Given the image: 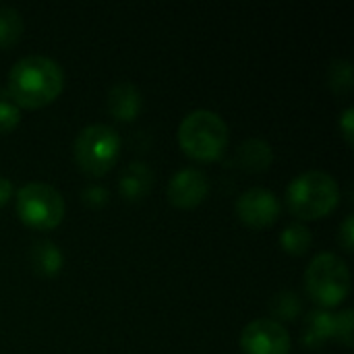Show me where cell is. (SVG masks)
<instances>
[{
    "instance_id": "obj_1",
    "label": "cell",
    "mask_w": 354,
    "mask_h": 354,
    "mask_svg": "<svg viewBox=\"0 0 354 354\" xmlns=\"http://www.w3.org/2000/svg\"><path fill=\"white\" fill-rule=\"evenodd\" d=\"M10 100L21 108H41L54 102L64 87L62 66L41 54L19 58L8 71Z\"/></svg>"
},
{
    "instance_id": "obj_2",
    "label": "cell",
    "mask_w": 354,
    "mask_h": 354,
    "mask_svg": "<svg viewBox=\"0 0 354 354\" xmlns=\"http://www.w3.org/2000/svg\"><path fill=\"white\" fill-rule=\"evenodd\" d=\"M340 201V187L330 172L309 170L286 187V205L299 220H317L332 214Z\"/></svg>"
},
{
    "instance_id": "obj_3",
    "label": "cell",
    "mask_w": 354,
    "mask_h": 354,
    "mask_svg": "<svg viewBox=\"0 0 354 354\" xmlns=\"http://www.w3.org/2000/svg\"><path fill=\"white\" fill-rule=\"evenodd\" d=\"M230 141L226 120L214 110H193L178 124V143L183 151L199 162L222 158Z\"/></svg>"
},
{
    "instance_id": "obj_4",
    "label": "cell",
    "mask_w": 354,
    "mask_h": 354,
    "mask_svg": "<svg viewBox=\"0 0 354 354\" xmlns=\"http://www.w3.org/2000/svg\"><path fill=\"white\" fill-rule=\"evenodd\" d=\"M305 288L322 309L340 305L351 292V270L336 253H317L305 270Z\"/></svg>"
},
{
    "instance_id": "obj_5",
    "label": "cell",
    "mask_w": 354,
    "mask_h": 354,
    "mask_svg": "<svg viewBox=\"0 0 354 354\" xmlns=\"http://www.w3.org/2000/svg\"><path fill=\"white\" fill-rule=\"evenodd\" d=\"M77 166L91 176H104L120 156V135L114 127L93 122L83 127L73 143Z\"/></svg>"
},
{
    "instance_id": "obj_6",
    "label": "cell",
    "mask_w": 354,
    "mask_h": 354,
    "mask_svg": "<svg viewBox=\"0 0 354 354\" xmlns=\"http://www.w3.org/2000/svg\"><path fill=\"white\" fill-rule=\"evenodd\" d=\"M17 214L29 228L52 230L64 218V199L56 187L33 180L17 191Z\"/></svg>"
},
{
    "instance_id": "obj_7",
    "label": "cell",
    "mask_w": 354,
    "mask_h": 354,
    "mask_svg": "<svg viewBox=\"0 0 354 354\" xmlns=\"http://www.w3.org/2000/svg\"><path fill=\"white\" fill-rule=\"evenodd\" d=\"M241 348L245 354H288L290 334L270 317L253 319L241 332Z\"/></svg>"
},
{
    "instance_id": "obj_8",
    "label": "cell",
    "mask_w": 354,
    "mask_h": 354,
    "mask_svg": "<svg viewBox=\"0 0 354 354\" xmlns=\"http://www.w3.org/2000/svg\"><path fill=\"white\" fill-rule=\"evenodd\" d=\"M234 209L241 222H245L251 228L261 230V228L276 224V220L280 218L282 205L274 191L263 189V187H251L239 195Z\"/></svg>"
},
{
    "instance_id": "obj_9",
    "label": "cell",
    "mask_w": 354,
    "mask_h": 354,
    "mask_svg": "<svg viewBox=\"0 0 354 354\" xmlns=\"http://www.w3.org/2000/svg\"><path fill=\"white\" fill-rule=\"evenodd\" d=\"M166 193L174 207L193 209L207 197L209 178L199 168H183L168 180Z\"/></svg>"
},
{
    "instance_id": "obj_10",
    "label": "cell",
    "mask_w": 354,
    "mask_h": 354,
    "mask_svg": "<svg viewBox=\"0 0 354 354\" xmlns=\"http://www.w3.org/2000/svg\"><path fill=\"white\" fill-rule=\"evenodd\" d=\"M108 112L116 118V120H133L139 112H141V91L135 83L131 81H120L114 83L108 91Z\"/></svg>"
},
{
    "instance_id": "obj_11",
    "label": "cell",
    "mask_w": 354,
    "mask_h": 354,
    "mask_svg": "<svg viewBox=\"0 0 354 354\" xmlns=\"http://www.w3.org/2000/svg\"><path fill=\"white\" fill-rule=\"evenodd\" d=\"M153 185V172L145 162H131L120 178H118V191L127 201H141Z\"/></svg>"
},
{
    "instance_id": "obj_12",
    "label": "cell",
    "mask_w": 354,
    "mask_h": 354,
    "mask_svg": "<svg viewBox=\"0 0 354 354\" xmlns=\"http://www.w3.org/2000/svg\"><path fill=\"white\" fill-rule=\"evenodd\" d=\"M330 338H334V313H330L328 309H313V311H309L305 315V319H303L301 342L307 348L317 351Z\"/></svg>"
},
{
    "instance_id": "obj_13",
    "label": "cell",
    "mask_w": 354,
    "mask_h": 354,
    "mask_svg": "<svg viewBox=\"0 0 354 354\" xmlns=\"http://www.w3.org/2000/svg\"><path fill=\"white\" fill-rule=\"evenodd\" d=\"M236 160L243 170L247 172H263L274 162V149L268 141L251 137L245 139L236 149Z\"/></svg>"
},
{
    "instance_id": "obj_14",
    "label": "cell",
    "mask_w": 354,
    "mask_h": 354,
    "mask_svg": "<svg viewBox=\"0 0 354 354\" xmlns=\"http://www.w3.org/2000/svg\"><path fill=\"white\" fill-rule=\"evenodd\" d=\"M29 259H31L33 270L46 278L56 276L64 266V255H62L60 247L52 241H35L31 245Z\"/></svg>"
},
{
    "instance_id": "obj_15",
    "label": "cell",
    "mask_w": 354,
    "mask_h": 354,
    "mask_svg": "<svg viewBox=\"0 0 354 354\" xmlns=\"http://www.w3.org/2000/svg\"><path fill=\"white\" fill-rule=\"evenodd\" d=\"M303 303L299 299V295L295 290H280L278 295H274V299L270 301V311L274 322L282 324V322H295L301 315Z\"/></svg>"
},
{
    "instance_id": "obj_16",
    "label": "cell",
    "mask_w": 354,
    "mask_h": 354,
    "mask_svg": "<svg viewBox=\"0 0 354 354\" xmlns=\"http://www.w3.org/2000/svg\"><path fill=\"white\" fill-rule=\"evenodd\" d=\"M280 243H282V249L290 255H305L309 249H311V243H313V234L311 230L301 224V222H292L288 224L282 234H280Z\"/></svg>"
},
{
    "instance_id": "obj_17",
    "label": "cell",
    "mask_w": 354,
    "mask_h": 354,
    "mask_svg": "<svg viewBox=\"0 0 354 354\" xmlns=\"http://www.w3.org/2000/svg\"><path fill=\"white\" fill-rule=\"evenodd\" d=\"M23 17L12 6H0V48L15 46L23 35Z\"/></svg>"
},
{
    "instance_id": "obj_18",
    "label": "cell",
    "mask_w": 354,
    "mask_h": 354,
    "mask_svg": "<svg viewBox=\"0 0 354 354\" xmlns=\"http://www.w3.org/2000/svg\"><path fill=\"white\" fill-rule=\"evenodd\" d=\"M328 81H330V87L338 95L351 93L354 87L353 62L351 60H334L330 66V73H328Z\"/></svg>"
},
{
    "instance_id": "obj_19",
    "label": "cell",
    "mask_w": 354,
    "mask_h": 354,
    "mask_svg": "<svg viewBox=\"0 0 354 354\" xmlns=\"http://www.w3.org/2000/svg\"><path fill=\"white\" fill-rule=\"evenodd\" d=\"M353 309H344L340 313H334V338H338V342H342L344 346H353Z\"/></svg>"
},
{
    "instance_id": "obj_20",
    "label": "cell",
    "mask_w": 354,
    "mask_h": 354,
    "mask_svg": "<svg viewBox=\"0 0 354 354\" xmlns=\"http://www.w3.org/2000/svg\"><path fill=\"white\" fill-rule=\"evenodd\" d=\"M21 120V108L6 97H0V135L10 133Z\"/></svg>"
},
{
    "instance_id": "obj_21",
    "label": "cell",
    "mask_w": 354,
    "mask_h": 354,
    "mask_svg": "<svg viewBox=\"0 0 354 354\" xmlns=\"http://www.w3.org/2000/svg\"><path fill=\"white\" fill-rule=\"evenodd\" d=\"M83 201L89 205V207H102L108 203V189L100 187V185H91V187H85L83 191Z\"/></svg>"
},
{
    "instance_id": "obj_22",
    "label": "cell",
    "mask_w": 354,
    "mask_h": 354,
    "mask_svg": "<svg viewBox=\"0 0 354 354\" xmlns=\"http://www.w3.org/2000/svg\"><path fill=\"white\" fill-rule=\"evenodd\" d=\"M338 241L342 245V249L346 253H353L354 247V216H346V220L342 222L340 226V232H338Z\"/></svg>"
},
{
    "instance_id": "obj_23",
    "label": "cell",
    "mask_w": 354,
    "mask_h": 354,
    "mask_svg": "<svg viewBox=\"0 0 354 354\" xmlns=\"http://www.w3.org/2000/svg\"><path fill=\"white\" fill-rule=\"evenodd\" d=\"M340 129H342V135L344 139L353 145L354 141V108H346L340 116Z\"/></svg>"
},
{
    "instance_id": "obj_24",
    "label": "cell",
    "mask_w": 354,
    "mask_h": 354,
    "mask_svg": "<svg viewBox=\"0 0 354 354\" xmlns=\"http://www.w3.org/2000/svg\"><path fill=\"white\" fill-rule=\"evenodd\" d=\"M10 197H12V183L6 176H0V207L6 205Z\"/></svg>"
}]
</instances>
